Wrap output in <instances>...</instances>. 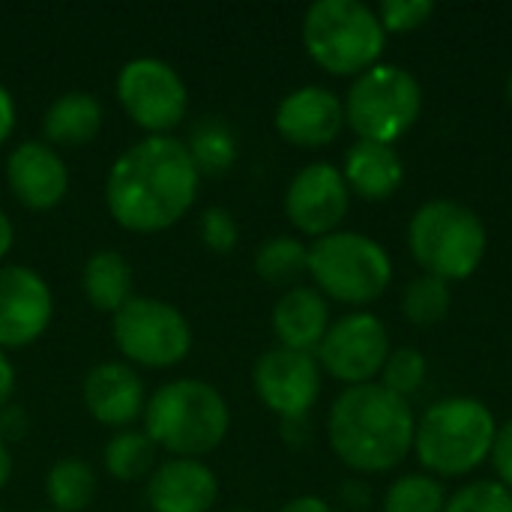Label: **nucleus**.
<instances>
[{
	"label": "nucleus",
	"instance_id": "f257e3e1",
	"mask_svg": "<svg viewBox=\"0 0 512 512\" xmlns=\"http://www.w3.org/2000/svg\"><path fill=\"white\" fill-rule=\"evenodd\" d=\"M198 186L201 174L183 138L147 135L111 162L105 207L120 228L159 234L192 210Z\"/></svg>",
	"mask_w": 512,
	"mask_h": 512
},
{
	"label": "nucleus",
	"instance_id": "f03ea898",
	"mask_svg": "<svg viewBox=\"0 0 512 512\" xmlns=\"http://www.w3.org/2000/svg\"><path fill=\"white\" fill-rule=\"evenodd\" d=\"M417 414L381 381L345 387L327 411V441L354 474H387L414 453Z\"/></svg>",
	"mask_w": 512,
	"mask_h": 512
},
{
	"label": "nucleus",
	"instance_id": "7ed1b4c3",
	"mask_svg": "<svg viewBox=\"0 0 512 512\" xmlns=\"http://www.w3.org/2000/svg\"><path fill=\"white\" fill-rule=\"evenodd\" d=\"M144 435L171 459H201L213 453L231 429L225 396L201 378H174L144 405Z\"/></svg>",
	"mask_w": 512,
	"mask_h": 512
},
{
	"label": "nucleus",
	"instance_id": "20e7f679",
	"mask_svg": "<svg viewBox=\"0 0 512 512\" xmlns=\"http://www.w3.org/2000/svg\"><path fill=\"white\" fill-rule=\"evenodd\" d=\"M498 420L477 396H447L432 402L417 420L414 456L423 471L450 480L468 477L492 456Z\"/></svg>",
	"mask_w": 512,
	"mask_h": 512
},
{
	"label": "nucleus",
	"instance_id": "39448f33",
	"mask_svg": "<svg viewBox=\"0 0 512 512\" xmlns=\"http://www.w3.org/2000/svg\"><path fill=\"white\" fill-rule=\"evenodd\" d=\"M408 249L423 273L444 282L471 279L489 252L483 216L456 198H429L408 219Z\"/></svg>",
	"mask_w": 512,
	"mask_h": 512
},
{
	"label": "nucleus",
	"instance_id": "423d86ee",
	"mask_svg": "<svg viewBox=\"0 0 512 512\" xmlns=\"http://www.w3.org/2000/svg\"><path fill=\"white\" fill-rule=\"evenodd\" d=\"M300 39L315 66L330 75L357 78L381 63L387 30L375 6L363 0H315L303 12Z\"/></svg>",
	"mask_w": 512,
	"mask_h": 512
},
{
	"label": "nucleus",
	"instance_id": "0eeeda50",
	"mask_svg": "<svg viewBox=\"0 0 512 512\" xmlns=\"http://www.w3.org/2000/svg\"><path fill=\"white\" fill-rule=\"evenodd\" d=\"M306 273L327 300L363 309L387 294L393 282V258L375 237L339 228L309 243Z\"/></svg>",
	"mask_w": 512,
	"mask_h": 512
},
{
	"label": "nucleus",
	"instance_id": "6e6552de",
	"mask_svg": "<svg viewBox=\"0 0 512 512\" xmlns=\"http://www.w3.org/2000/svg\"><path fill=\"white\" fill-rule=\"evenodd\" d=\"M345 102V126L357 141L393 144L411 132L423 114V84L399 63H375L372 69L351 78Z\"/></svg>",
	"mask_w": 512,
	"mask_h": 512
},
{
	"label": "nucleus",
	"instance_id": "1a4fd4ad",
	"mask_svg": "<svg viewBox=\"0 0 512 512\" xmlns=\"http://www.w3.org/2000/svg\"><path fill=\"white\" fill-rule=\"evenodd\" d=\"M111 336L123 360L144 369H171L192 351L189 318L159 297H132L111 315Z\"/></svg>",
	"mask_w": 512,
	"mask_h": 512
},
{
	"label": "nucleus",
	"instance_id": "9d476101",
	"mask_svg": "<svg viewBox=\"0 0 512 512\" xmlns=\"http://www.w3.org/2000/svg\"><path fill=\"white\" fill-rule=\"evenodd\" d=\"M114 96L126 117L147 135H171L186 120L189 87L183 75L162 57H132L120 66Z\"/></svg>",
	"mask_w": 512,
	"mask_h": 512
},
{
	"label": "nucleus",
	"instance_id": "9b49d317",
	"mask_svg": "<svg viewBox=\"0 0 512 512\" xmlns=\"http://www.w3.org/2000/svg\"><path fill=\"white\" fill-rule=\"evenodd\" d=\"M390 351L393 342L387 324L375 312L354 309L330 324L315 351V360L330 378L342 381L345 387H357L381 378Z\"/></svg>",
	"mask_w": 512,
	"mask_h": 512
},
{
	"label": "nucleus",
	"instance_id": "f8f14e48",
	"mask_svg": "<svg viewBox=\"0 0 512 512\" xmlns=\"http://www.w3.org/2000/svg\"><path fill=\"white\" fill-rule=\"evenodd\" d=\"M324 372L309 351L294 348H270L264 351L252 366V387L255 396L267 411H273L279 420H297L309 417L321 396Z\"/></svg>",
	"mask_w": 512,
	"mask_h": 512
},
{
	"label": "nucleus",
	"instance_id": "ddd939ff",
	"mask_svg": "<svg viewBox=\"0 0 512 512\" xmlns=\"http://www.w3.org/2000/svg\"><path fill=\"white\" fill-rule=\"evenodd\" d=\"M282 207L288 222L303 237L318 240L339 231L351 210V189L342 177V168L324 159L303 165L288 180Z\"/></svg>",
	"mask_w": 512,
	"mask_h": 512
},
{
	"label": "nucleus",
	"instance_id": "4468645a",
	"mask_svg": "<svg viewBox=\"0 0 512 512\" xmlns=\"http://www.w3.org/2000/svg\"><path fill=\"white\" fill-rule=\"evenodd\" d=\"M54 318L45 276L24 264H0V351L33 345Z\"/></svg>",
	"mask_w": 512,
	"mask_h": 512
},
{
	"label": "nucleus",
	"instance_id": "2eb2a0df",
	"mask_svg": "<svg viewBox=\"0 0 512 512\" xmlns=\"http://www.w3.org/2000/svg\"><path fill=\"white\" fill-rule=\"evenodd\" d=\"M273 123L288 144L303 150H318L342 135L345 102L333 87L300 84L279 99Z\"/></svg>",
	"mask_w": 512,
	"mask_h": 512
},
{
	"label": "nucleus",
	"instance_id": "dca6fc26",
	"mask_svg": "<svg viewBox=\"0 0 512 512\" xmlns=\"http://www.w3.org/2000/svg\"><path fill=\"white\" fill-rule=\"evenodd\" d=\"M6 183L27 210H54L69 192V168L57 147L27 138L6 156Z\"/></svg>",
	"mask_w": 512,
	"mask_h": 512
},
{
	"label": "nucleus",
	"instance_id": "f3484780",
	"mask_svg": "<svg viewBox=\"0 0 512 512\" xmlns=\"http://www.w3.org/2000/svg\"><path fill=\"white\" fill-rule=\"evenodd\" d=\"M81 399L87 414L108 429H129L147 405L141 375L123 360L96 363L81 384Z\"/></svg>",
	"mask_w": 512,
	"mask_h": 512
},
{
	"label": "nucleus",
	"instance_id": "a211bd4d",
	"mask_svg": "<svg viewBox=\"0 0 512 512\" xmlns=\"http://www.w3.org/2000/svg\"><path fill=\"white\" fill-rule=\"evenodd\" d=\"M144 498L153 512H210L219 501V477L201 459H168L147 477Z\"/></svg>",
	"mask_w": 512,
	"mask_h": 512
},
{
	"label": "nucleus",
	"instance_id": "6ab92c4d",
	"mask_svg": "<svg viewBox=\"0 0 512 512\" xmlns=\"http://www.w3.org/2000/svg\"><path fill=\"white\" fill-rule=\"evenodd\" d=\"M270 324L282 348L315 354L333 324L330 300L315 285H294L276 300Z\"/></svg>",
	"mask_w": 512,
	"mask_h": 512
},
{
	"label": "nucleus",
	"instance_id": "aec40b11",
	"mask_svg": "<svg viewBox=\"0 0 512 512\" xmlns=\"http://www.w3.org/2000/svg\"><path fill=\"white\" fill-rule=\"evenodd\" d=\"M342 177L351 195L366 201H387L405 183V159L393 144L354 141L342 159Z\"/></svg>",
	"mask_w": 512,
	"mask_h": 512
},
{
	"label": "nucleus",
	"instance_id": "412c9836",
	"mask_svg": "<svg viewBox=\"0 0 512 512\" xmlns=\"http://www.w3.org/2000/svg\"><path fill=\"white\" fill-rule=\"evenodd\" d=\"M102 102L87 90H66L54 96L42 114V141L51 147H81L102 132Z\"/></svg>",
	"mask_w": 512,
	"mask_h": 512
},
{
	"label": "nucleus",
	"instance_id": "4be33fe9",
	"mask_svg": "<svg viewBox=\"0 0 512 512\" xmlns=\"http://www.w3.org/2000/svg\"><path fill=\"white\" fill-rule=\"evenodd\" d=\"M132 288H135V276H132L129 261L120 252L99 249L84 261L81 291L96 312H108V315L120 312L135 297Z\"/></svg>",
	"mask_w": 512,
	"mask_h": 512
},
{
	"label": "nucleus",
	"instance_id": "5701e85b",
	"mask_svg": "<svg viewBox=\"0 0 512 512\" xmlns=\"http://www.w3.org/2000/svg\"><path fill=\"white\" fill-rule=\"evenodd\" d=\"M198 174H225L234 168L237 156H240V144H237V135L231 129V123L225 117H216V114H204L198 117L186 138H183Z\"/></svg>",
	"mask_w": 512,
	"mask_h": 512
},
{
	"label": "nucleus",
	"instance_id": "b1692460",
	"mask_svg": "<svg viewBox=\"0 0 512 512\" xmlns=\"http://www.w3.org/2000/svg\"><path fill=\"white\" fill-rule=\"evenodd\" d=\"M99 492L96 471L75 456L57 459L45 474V498L54 512H84Z\"/></svg>",
	"mask_w": 512,
	"mask_h": 512
},
{
	"label": "nucleus",
	"instance_id": "393cba45",
	"mask_svg": "<svg viewBox=\"0 0 512 512\" xmlns=\"http://www.w3.org/2000/svg\"><path fill=\"white\" fill-rule=\"evenodd\" d=\"M255 273L276 288H294L300 285V279L309 270V246L294 237V234H276L267 237L258 249H255Z\"/></svg>",
	"mask_w": 512,
	"mask_h": 512
},
{
	"label": "nucleus",
	"instance_id": "a878e982",
	"mask_svg": "<svg viewBox=\"0 0 512 512\" xmlns=\"http://www.w3.org/2000/svg\"><path fill=\"white\" fill-rule=\"evenodd\" d=\"M156 444L144 435V429H120L108 438L102 450L105 471L120 483L147 480L156 468Z\"/></svg>",
	"mask_w": 512,
	"mask_h": 512
},
{
	"label": "nucleus",
	"instance_id": "bb28decb",
	"mask_svg": "<svg viewBox=\"0 0 512 512\" xmlns=\"http://www.w3.org/2000/svg\"><path fill=\"white\" fill-rule=\"evenodd\" d=\"M453 309V288L450 282L420 273L402 288V315L417 327H435L447 321Z\"/></svg>",
	"mask_w": 512,
	"mask_h": 512
},
{
	"label": "nucleus",
	"instance_id": "cd10ccee",
	"mask_svg": "<svg viewBox=\"0 0 512 512\" xmlns=\"http://www.w3.org/2000/svg\"><path fill=\"white\" fill-rule=\"evenodd\" d=\"M447 489L438 477L417 471L396 477L381 501V512H444L447 507Z\"/></svg>",
	"mask_w": 512,
	"mask_h": 512
},
{
	"label": "nucleus",
	"instance_id": "c85d7f7f",
	"mask_svg": "<svg viewBox=\"0 0 512 512\" xmlns=\"http://www.w3.org/2000/svg\"><path fill=\"white\" fill-rule=\"evenodd\" d=\"M426 378H429V360L414 345L393 348L384 369H381V384L408 402H411V396H417L426 387Z\"/></svg>",
	"mask_w": 512,
	"mask_h": 512
},
{
	"label": "nucleus",
	"instance_id": "c756f323",
	"mask_svg": "<svg viewBox=\"0 0 512 512\" xmlns=\"http://www.w3.org/2000/svg\"><path fill=\"white\" fill-rule=\"evenodd\" d=\"M444 512H512V492L498 480H474L447 498Z\"/></svg>",
	"mask_w": 512,
	"mask_h": 512
},
{
	"label": "nucleus",
	"instance_id": "7c9ffc66",
	"mask_svg": "<svg viewBox=\"0 0 512 512\" xmlns=\"http://www.w3.org/2000/svg\"><path fill=\"white\" fill-rule=\"evenodd\" d=\"M387 36L390 33H414L423 24H429V18L435 15V3L432 0H384L375 6Z\"/></svg>",
	"mask_w": 512,
	"mask_h": 512
},
{
	"label": "nucleus",
	"instance_id": "2f4dec72",
	"mask_svg": "<svg viewBox=\"0 0 512 512\" xmlns=\"http://www.w3.org/2000/svg\"><path fill=\"white\" fill-rule=\"evenodd\" d=\"M198 234H201V243L216 252V255H228L237 240H240V225L234 219V213L222 204H213L201 213V222H198Z\"/></svg>",
	"mask_w": 512,
	"mask_h": 512
},
{
	"label": "nucleus",
	"instance_id": "473e14b6",
	"mask_svg": "<svg viewBox=\"0 0 512 512\" xmlns=\"http://www.w3.org/2000/svg\"><path fill=\"white\" fill-rule=\"evenodd\" d=\"M495 477L501 486H507L512 492V417L507 423H498V435L492 444V456H489Z\"/></svg>",
	"mask_w": 512,
	"mask_h": 512
},
{
	"label": "nucleus",
	"instance_id": "72a5a7b5",
	"mask_svg": "<svg viewBox=\"0 0 512 512\" xmlns=\"http://www.w3.org/2000/svg\"><path fill=\"white\" fill-rule=\"evenodd\" d=\"M27 426H30V423H27V414H24L21 405H6V408L0 411V441H3V444L24 438V435H27Z\"/></svg>",
	"mask_w": 512,
	"mask_h": 512
},
{
	"label": "nucleus",
	"instance_id": "f704fd0d",
	"mask_svg": "<svg viewBox=\"0 0 512 512\" xmlns=\"http://www.w3.org/2000/svg\"><path fill=\"white\" fill-rule=\"evenodd\" d=\"M15 120H18V108H15V96L9 93L6 84H0V147L9 141V135L15 132Z\"/></svg>",
	"mask_w": 512,
	"mask_h": 512
},
{
	"label": "nucleus",
	"instance_id": "c9c22d12",
	"mask_svg": "<svg viewBox=\"0 0 512 512\" xmlns=\"http://www.w3.org/2000/svg\"><path fill=\"white\" fill-rule=\"evenodd\" d=\"M12 393H15V366L6 357V351H0V411L12 405Z\"/></svg>",
	"mask_w": 512,
	"mask_h": 512
},
{
	"label": "nucleus",
	"instance_id": "e433bc0d",
	"mask_svg": "<svg viewBox=\"0 0 512 512\" xmlns=\"http://www.w3.org/2000/svg\"><path fill=\"white\" fill-rule=\"evenodd\" d=\"M279 512H333V507L318 495H300V498H291L288 504H282Z\"/></svg>",
	"mask_w": 512,
	"mask_h": 512
},
{
	"label": "nucleus",
	"instance_id": "4c0bfd02",
	"mask_svg": "<svg viewBox=\"0 0 512 512\" xmlns=\"http://www.w3.org/2000/svg\"><path fill=\"white\" fill-rule=\"evenodd\" d=\"M282 435L288 444H306L309 441V417H297V420H282Z\"/></svg>",
	"mask_w": 512,
	"mask_h": 512
},
{
	"label": "nucleus",
	"instance_id": "58836bf2",
	"mask_svg": "<svg viewBox=\"0 0 512 512\" xmlns=\"http://www.w3.org/2000/svg\"><path fill=\"white\" fill-rule=\"evenodd\" d=\"M342 498H345V507H354V510H363L366 504H369V489H366V483L363 480H351L345 489H342Z\"/></svg>",
	"mask_w": 512,
	"mask_h": 512
},
{
	"label": "nucleus",
	"instance_id": "ea45409f",
	"mask_svg": "<svg viewBox=\"0 0 512 512\" xmlns=\"http://www.w3.org/2000/svg\"><path fill=\"white\" fill-rule=\"evenodd\" d=\"M12 240H15L12 219H9V216H6V210L0 207V261L9 255V249H12Z\"/></svg>",
	"mask_w": 512,
	"mask_h": 512
},
{
	"label": "nucleus",
	"instance_id": "a19ab883",
	"mask_svg": "<svg viewBox=\"0 0 512 512\" xmlns=\"http://www.w3.org/2000/svg\"><path fill=\"white\" fill-rule=\"evenodd\" d=\"M9 477H12V453H9V444L0 441V492L6 489Z\"/></svg>",
	"mask_w": 512,
	"mask_h": 512
},
{
	"label": "nucleus",
	"instance_id": "79ce46f5",
	"mask_svg": "<svg viewBox=\"0 0 512 512\" xmlns=\"http://www.w3.org/2000/svg\"><path fill=\"white\" fill-rule=\"evenodd\" d=\"M504 93H507V102L512 105V69L510 75H507V84H504Z\"/></svg>",
	"mask_w": 512,
	"mask_h": 512
},
{
	"label": "nucleus",
	"instance_id": "37998d69",
	"mask_svg": "<svg viewBox=\"0 0 512 512\" xmlns=\"http://www.w3.org/2000/svg\"><path fill=\"white\" fill-rule=\"evenodd\" d=\"M228 512H252V510H228Z\"/></svg>",
	"mask_w": 512,
	"mask_h": 512
},
{
	"label": "nucleus",
	"instance_id": "c03bdc74",
	"mask_svg": "<svg viewBox=\"0 0 512 512\" xmlns=\"http://www.w3.org/2000/svg\"><path fill=\"white\" fill-rule=\"evenodd\" d=\"M36 512H54V510H36Z\"/></svg>",
	"mask_w": 512,
	"mask_h": 512
},
{
	"label": "nucleus",
	"instance_id": "a18cd8bd",
	"mask_svg": "<svg viewBox=\"0 0 512 512\" xmlns=\"http://www.w3.org/2000/svg\"><path fill=\"white\" fill-rule=\"evenodd\" d=\"M0 512H3V510H0Z\"/></svg>",
	"mask_w": 512,
	"mask_h": 512
}]
</instances>
